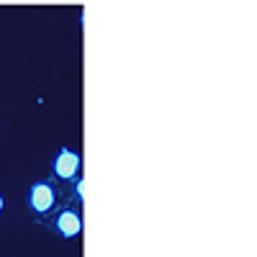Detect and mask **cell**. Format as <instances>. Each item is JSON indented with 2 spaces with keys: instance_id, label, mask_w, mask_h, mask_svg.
<instances>
[{
  "instance_id": "cell-1",
  "label": "cell",
  "mask_w": 257,
  "mask_h": 257,
  "mask_svg": "<svg viewBox=\"0 0 257 257\" xmlns=\"http://www.w3.org/2000/svg\"><path fill=\"white\" fill-rule=\"evenodd\" d=\"M26 201H29L31 213H36V216L41 219V216H47V213H52L57 208V190L49 180H39L29 188Z\"/></svg>"
},
{
  "instance_id": "cell-2",
  "label": "cell",
  "mask_w": 257,
  "mask_h": 257,
  "mask_svg": "<svg viewBox=\"0 0 257 257\" xmlns=\"http://www.w3.org/2000/svg\"><path fill=\"white\" fill-rule=\"evenodd\" d=\"M52 170H54V175L59 180H75L80 175V155L72 152V149H67V147L59 149V155L54 157Z\"/></svg>"
},
{
  "instance_id": "cell-3",
  "label": "cell",
  "mask_w": 257,
  "mask_h": 257,
  "mask_svg": "<svg viewBox=\"0 0 257 257\" xmlns=\"http://www.w3.org/2000/svg\"><path fill=\"white\" fill-rule=\"evenodd\" d=\"M54 231L59 234V237H64V239L77 237V234L82 231V219H80V213H77L75 208L59 211L57 216H54Z\"/></svg>"
},
{
  "instance_id": "cell-4",
  "label": "cell",
  "mask_w": 257,
  "mask_h": 257,
  "mask_svg": "<svg viewBox=\"0 0 257 257\" xmlns=\"http://www.w3.org/2000/svg\"><path fill=\"white\" fill-rule=\"evenodd\" d=\"M0 211H3V196H0Z\"/></svg>"
}]
</instances>
